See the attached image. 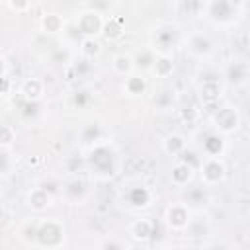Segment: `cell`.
<instances>
[{
  "mask_svg": "<svg viewBox=\"0 0 250 250\" xmlns=\"http://www.w3.org/2000/svg\"><path fill=\"white\" fill-rule=\"evenodd\" d=\"M244 4L232 0H207L199 4V14L217 27H232L242 18Z\"/></svg>",
  "mask_w": 250,
  "mask_h": 250,
  "instance_id": "6da1fadb",
  "label": "cell"
},
{
  "mask_svg": "<svg viewBox=\"0 0 250 250\" xmlns=\"http://www.w3.org/2000/svg\"><path fill=\"white\" fill-rule=\"evenodd\" d=\"M88 168L98 176V178H111L117 172V152L113 146L105 141H100L90 146L88 156H86Z\"/></svg>",
  "mask_w": 250,
  "mask_h": 250,
  "instance_id": "7a4b0ae2",
  "label": "cell"
},
{
  "mask_svg": "<svg viewBox=\"0 0 250 250\" xmlns=\"http://www.w3.org/2000/svg\"><path fill=\"white\" fill-rule=\"evenodd\" d=\"M66 240V229L59 219H39L33 246L41 250H59Z\"/></svg>",
  "mask_w": 250,
  "mask_h": 250,
  "instance_id": "3957f363",
  "label": "cell"
},
{
  "mask_svg": "<svg viewBox=\"0 0 250 250\" xmlns=\"http://www.w3.org/2000/svg\"><path fill=\"white\" fill-rule=\"evenodd\" d=\"M182 43V31L176 23H158L150 31V49L156 55H172V51Z\"/></svg>",
  "mask_w": 250,
  "mask_h": 250,
  "instance_id": "277c9868",
  "label": "cell"
},
{
  "mask_svg": "<svg viewBox=\"0 0 250 250\" xmlns=\"http://www.w3.org/2000/svg\"><path fill=\"white\" fill-rule=\"evenodd\" d=\"M74 25H76V31L82 37H94V39H98L104 33L105 18H104L102 12H98L94 8H84V10H80L76 14Z\"/></svg>",
  "mask_w": 250,
  "mask_h": 250,
  "instance_id": "5b68a950",
  "label": "cell"
},
{
  "mask_svg": "<svg viewBox=\"0 0 250 250\" xmlns=\"http://www.w3.org/2000/svg\"><path fill=\"white\" fill-rule=\"evenodd\" d=\"M211 123H213V131L227 137V135H232L240 129L242 117H240V111L234 105H223V107H217L211 113Z\"/></svg>",
  "mask_w": 250,
  "mask_h": 250,
  "instance_id": "8992f818",
  "label": "cell"
},
{
  "mask_svg": "<svg viewBox=\"0 0 250 250\" xmlns=\"http://www.w3.org/2000/svg\"><path fill=\"white\" fill-rule=\"evenodd\" d=\"M191 221H193V213L188 203L176 201V203H170L164 211V223L174 232H186Z\"/></svg>",
  "mask_w": 250,
  "mask_h": 250,
  "instance_id": "52a82bcc",
  "label": "cell"
},
{
  "mask_svg": "<svg viewBox=\"0 0 250 250\" xmlns=\"http://www.w3.org/2000/svg\"><path fill=\"white\" fill-rule=\"evenodd\" d=\"M184 45H186V51L195 57V59H209L213 53H215V41L205 33V31H189L188 37L184 39Z\"/></svg>",
  "mask_w": 250,
  "mask_h": 250,
  "instance_id": "ba28073f",
  "label": "cell"
},
{
  "mask_svg": "<svg viewBox=\"0 0 250 250\" xmlns=\"http://www.w3.org/2000/svg\"><path fill=\"white\" fill-rule=\"evenodd\" d=\"M199 178L205 188L217 186L227 178V166L221 158H203L199 166Z\"/></svg>",
  "mask_w": 250,
  "mask_h": 250,
  "instance_id": "9c48e42d",
  "label": "cell"
},
{
  "mask_svg": "<svg viewBox=\"0 0 250 250\" xmlns=\"http://www.w3.org/2000/svg\"><path fill=\"white\" fill-rule=\"evenodd\" d=\"M223 76L232 86H244L250 80V62H246L242 59H232L225 64Z\"/></svg>",
  "mask_w": 250,
  "mask_h": 250,
  "instance_id": "30bf717a",
  "label": "cell"
},
{
  "mask_svg": "<svg viewBox=\"0 0 250 250\" xmlns=\"http://www.w3.org/2000/svg\"><path fill=\"white\" fill-rule=\"evenodd\" d=\"M199 102L203 104V107H215L219 105V100L225 94V86L221 80H207L199 84Z\"/></svg>",
  "mask_w": 250,
  "mask_h": 250,
  "instance_id": "8fae6325",
  "label": "cell"
},
{
  "mask_svg": "<svg viewBox=\"0 0 250 250\" xmlns=\"http://www.w3.org/2000/svg\"><path fill=\"white\" fill-rule=\"evenodd\" d=\"M53 201H55L53 191H49V189L43 188V186H37V188L29 189V193H27V197H25L27 207H29L31 211H35V213L47 211V209L53 205Z\"/></svg>",
  "mask_w": 250,
  "mask_h": 250,
  "instance_id": "7c38bea8",
  "label": "cell"
},
{
  "mask_svg": "<svg viewBox=\"0 0 250 250\" xmlns=\"http://www.w3.org/2000/svg\"><path fill=\"white\" fill-rule=\"evenodd\" d=\"M123 201L133 209H145L152 203V191L146 186H133L123 193Z\"/></svg>",
  "mask_w": 250,
  "mask_h": 250,
  "instance_id": "4fadbf2b",
  "label": "cell"
},
{
  "mask_svg": "<svg viewBox=\"0 0 250 250\" xmlns=\"http://www.w3.org/2000/svg\"><path fill=\"white\" fill-rule=\"evenodd\" d=\"M195 178V168L189 166L188 162L184 160H176L170 168V182L176 186V188H186L193 182Z\"/></svg>",
  "mask_w": 250,
  "mask_h": 250,
  "instance_id": "5bb4252c",
  "label": "cell"
},
{
  "mask_svg": "<svg viewBox=\"0 0 250 250\" xmlns=\"http://www.w3.org/2000/svg\"><path fill=\"white\" fill-rule=\"evenodd\" d=\"M225 148H227V141L217 131L207 133L203 137V141H201V150H203L205 158H221L223 152H225Z\"/></svg>",
  "mask_w": 250,
  "mask_h": 250,
  "instance_id": "9a60e30c",
  "label": "cell"
},
{
  "mask_svg": "<svg viewBox=\"0 0 250 250\" xmlns=\"http://www.w3.org/2000/svg\"><path fill=\"white\" fill-rule=\"evenodd\" d=\"M129 236L137 242H148L152 236H154V223L146 217H141V219H135L129 223V229H127Z\"/></svg>",
  "mask_w": 250,
  "mask_h": 250,
  "instance_id": "2e32d148",
  "label": "cell"
},
{
  "mask_svg": "<svg viewBox=\"0 0 250 250\" xmlns=\"http://www.w3.org/2000/svg\"><path fill=\"white\" fill-rule=\"evenodd\" d=\"M86 193H88V188L84 184V180H80L78 176L68 180L64 186H62V195L68 203L72 205H80L84 199H86Z\"/></svg>",
  "mask_w": 250,
  "mask_h": 250,
  "instance_id": "e0dca14e",
  "label": "cell"
},
{
  "mask_svg": "<svg viewBox=\"0 0 250 250\" xmlns=\"http://www.w3.org/2000/svg\"><path fill=\"white\" fill-rule=\"evenodd\" d=\"M20 94L23 96L25 102H33L37 104L43 96H45V82L41 78H25L21 84H20Z\"/></svg>",
  "mask_w": 250,
  "mask_h": 250,
  "instance_id": "ac0fdd59",
  "label": "cell"
},
{
  "mask_svg": "<svg viewBox=\"0 0 250 250\" xmlns=\"http://www.w3.org/2000/svg\"><path fill=\"white\" fill-rule=\"evenodd\" d=\"M64 23L66 21H64L62 14H59V12H45L39 18V27H41V31L45 35H57V33H61L64 29Z\"/></svg>",
  "mask_w": 250,
  "mask_h": 250,
  "instance_id": "d6986e66",
  "label": "cell"
},
{
  "mask_svg": "<svg viewBox=\"0 0 250 250\" xmlns=\"http://www.w3.org/2000/svg\"><path fill=\"white\" fill-rule=\"evenodd\" d=\"M146 90H148V82L141 72H133L123 80V92L129 98H141L143 94H146Z\"/></svg>",
  "mask_w": 250,
  "mask_h": 250,
  "instance_id": "ffe728a7",
  "label": "cell"
},
{
  "mask_svg": "<svg viewBox=\"0 0 250 250\" xmlns=\"http://www.w3.org/2000/svg\"><path fill=\"white\" fill-rule=\"evenodd\" d=\"M125 35V20L121 16H107L105 18V25H104V33L102 37L109 43L119 41Z\"/></svg>",
  "mask_w": 250,
  "mask_h": 250,
  "instance_id": "44dd1931",
  "label": "cell"
},
{
  "mask_svg": "<svg viewBox=\"0 0 250 250\" xmlns=\"http://www.w3.org/2000/svg\"><path fill=\"white\" fill-rule=\"evenodd\" d=\"M162 148H164L166 154H170L174 158H180L188 150V141H186V137L182 133H170V135L164 137Z\"/></svg>",
  "mask_w": 250,
  "mask_h": 250,
  "instance_id": "7402d4cb",
  "label": "cell"
},
{
  "mask_svg": "<svg viewBox=\"0 0 250 250\" xmlns=\"http://www.w3.org/2000/svg\"><path fill=\"white\" fill-rule=\"evenodd\" d=\"M111 68H113L115 74L125 76V78H127L129 74L137 72L135 59H133V55H129V53H117V55H113V59H111Z\"/></svg>",
  "mask_w": 250,
  "mask_h": 250,
  "instance_id": "603a6c76",
  "label": "cell"
},
{
  "mask_svg": "<svg viewBox=\"0 0 250 250\" xmlns=\"http://www.w3.org/2000/svg\"><path fill=\"white\" fill-rule=\"evenodd\" d=\"M174 68H176V64H174L172 55H156V61H154V66L150 72L154 78L164 80V78H170L174 74Z\"/></svg>",
  "mask_w": 250,
  "mask_h": 250,
  "instance_id": "cb8c5ba5",
  "label": "cell"
},
{
  "mask_svg": "<svg viewBox=\"0 0 250 250\" xmlns=\"http://www.w3.org/2000/svg\"><path fill=\"white\" fill-rule=\"evenodd\" d=\"M78 51H80V57L84 61H94L102 55L104 47L100 43V39H94V37H82L80 43H78Z\"/></svg>",
  "mask_w": 250,
  "mask_h": 250,
  "instance_id": "d4e9b609",
  "label": "cell"
},
{
  "mask_svg": "<svg viewBox=\"0 0 250 250\" xmlns=\"http://www.w3.org/2000/svg\"><path fill=\"white\" fill-rule=\"evenodd\" d=\"M133 59H135V66H137V70H152L154 61H156V53H154L150 47H145V49L139 51Z\"/></svg>",
  "mask_w": 250,
  "mask_h": 250,
  "instance_id": "484cf974",
  "label": "cell"
},
{
  "mask_svg": "<svg viewBox=\"0 0 250 250\" xmlns=\"http://www.w3.org/2000/svg\"><path fill=\"white\" fill-rule=\"evenodd\" d=\"M154 107L156 109H170L172 104H174V92L168 90V88H160L158 92H154Z\"/></svg>",
  "mask_w": 250,
  "mask_h": 250,
  "instance_id": "4316f807",
  "label": "cell"
},
{
  "mask_svg": "<svg viewBox=\"0 0 250 250\" xmlns=\"http://www.w3.org/2000/svg\"><path fill=\"white\" fill-rule=\"evenodd\" d=\"M100 250H131V248H129V244H127L123 238L107 236V238H104V240H102Z\"/></svg>",
  "mask_w": 250,
  "mask_h": 250,
  "instance_id": "83f0119b",
  "label": "cell"
},
{
  "mask_svg": "<svg viewBox=\"0 0 250 250\" xmlns=\"http://www.w3.org/2000/svg\"><path fill=\"white\" fill-rule=\"evenodd\" d=\"M16 141V129L12 125H2V133H0V146L2 150H8Z\"/></svg>",
  "mask_w": 250,
  "mask_h": 250,
  "instance_id": "f1b7e54d",
  "label": "cell"
},
{
  "mask_svg": "<svg viewBox=\"0 0 250 250\" xmlns=\"http://www.w3.org/2000/svg\"><path fill=\"white\" fill-rule=\"evenodd\" d=\"M82 141L84 143H92V145H96V143H100V127L98 125H86L84 129H82Z\"/></svg>",
  "mask_w": 250,
  "mask_h": 250,
  "instance_id": "f546056e",
  "label": "cell"
},
{
  "mask_svg": "<svg viewBox=\"0 0 250 250\" xmlns=\"http://www.w3.org/2000/svg\"><path fill=\"white\" fill-rule=\"evenodd\" d=\"M197 117H199V109L195 105H186L184 109H180V119L188 125H193L197 121Z\"/></svg>",
  "mask_w": 250,
  "mask_h": 250,
  "instance_id": "4dcf8cb0",
  "label": "cell"
},
{
  "mask_svg": "<svg viewBox=\"0 0 250 250\" xmlns=\"http://www.w3.org/2000/svg\"><path fill=\"white\" fill-rule=\"evenodd\" d=\"M90 94L86 92V90H76L74 94H72V104L78 107V109H84L88 104H90Z\"/></svg>",
  "mask_w": 250,
  "mask_h": 250,
  "instance_id": "1f68e13d",
  "label": "cell"
},
{
  "mask_svg": "<svg viewBox=\"0 0 250 250\" xmlns=\"http://www.w3.org/2000/svg\"><path fill=\"white\" fill-rule=\"evenodd\" d=\"M80 168H88L86 158H84V160H80V162H78V158H68V160H66V170H68L70 174H78V170H80Z\"/></svg>",
  "mask_w": 250,
  "mask_h": 250,
  "instance_id": "d6a6232c",
  "label": "cell"
},
{
  "mask_svg": "<svg viewBox=\"0 0 250 250\" xmlns=\"http://www.w3.org/2000/svg\"><path fill=\"white\" fill-rule=\"evenodd\" d=\"M4 6L6 8H10L12 12H16V14H21V12H25V10H29L31 8V4L29 2H21V4H16V2H4Z\"/></svg>",
  "mask_w": 250,
  "mask_h": 250,
  "instance_id": "836d02e7",
  "label": "cell"
},
{
  "mask_svg": "<svg viewBox=\"0 0 250 250\" xmlns=\"http://www.w3.org/2000/svg\"><path fill=\"white\" fill-rule=\"evenodd\" d=\"M10 94H12V78L10 74H2V98L6 100L10 98Z\"/></svg>",
  "mask_w": 250,
  "mask_h": 250,
  "instance_id": "e575fe53",
  "label": "cell"
},
{
  "mask_svg": "<svg viewBox=\"0 0 250 250\" xmlns=\"http://www.w3.org/2000/svg\"><path fill=\"white\" fill-rule=\"evenodd\" d=\"M166 250H188V248H186V246H178V244H176V246H168Z\"/></svg>",
  "mask_w": 250,
  "mask_h": 250,
  "instance_id": "d590c367",
  "label": "cell"
},
{
  "mask_svg": "<svg viewBox=\"0 0 250 250\" xmlns=\"http://www.w3.org/2000/svg\"><path fill=\"white\" fill-rule=\"evenodd\" d=\"M211 250H227V246H223V244H215V246H211Z\"/></svg>",
  "mask_w": 250,
  "mask_h": 250,
  "instance_id": "8d00e7d4",
  "label": "cell"
},
{
  "mask_svg": "<svg viewBox=\"0 0 250 250\" xmlns=\"http://www.w3.org/2000/svg\"><path fill=\"white\" fill-rule=\"evenodd\" d=\"M246 131H248V137H250V123H248V127H246Z\"/></svg>",
  "mask_w": 250,
  "mask_h": 250,
  "instance_id": "74e56055",
  "label": "cell"
},
{
  "mask_svg": "<svg viewBox=\"0 0 250 250\" xmlns=\"http://www.w3.org/2000/svg\"><path fill=\"white\" fill-rule=\"evenodd\" d=\"M248 51H250V37H248Z\"/></svg>",
  "mask_w": 250,
  "mask_h": 250,
  "instance_id": "f35d334b",
  "label": "cell"
}]
</instances>
